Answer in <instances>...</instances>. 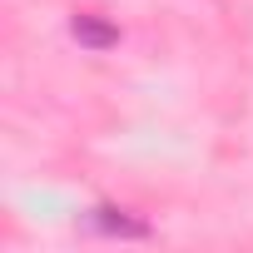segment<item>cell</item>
<instances>
[{
    "instance_id": "2",
    "label": "cell",
    "mask_w": 253,
    "mask_h": 253,
    "mask_svg": "<svg viewBox=\"0 0 253 253\" xmlns=\"http://www.w3.org/2000/svg\"><path fill=\"white\" fill-rule=\"evenodd\" d=\"M89 228H99V233H124V238H144V233H149L139 218H129L124 209H94V213H89Z\"/></svg>"
},
{
    "instance_id": "1",
    "label": "cell",
    "mask_w": 253,
    "mask_h": 253,
    "mask_svg": "<svg viewBox=\"0 0 253 253\" xmlns=\"http://www.w3.org/2000/svg\"><path fill=\"white\" fill-rule=\"evenodd\" d=\"M70 35H75L80 45H89V50H109V45H119V30L104 25L99 15H75V20H70Z\"/></svg>"
}]
</instances>
